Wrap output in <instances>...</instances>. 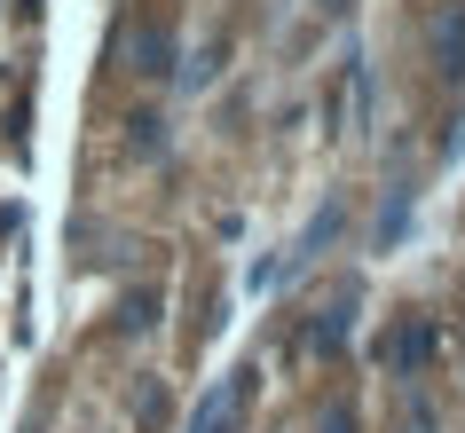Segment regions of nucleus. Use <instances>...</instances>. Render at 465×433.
Instances as JSON below:
<instances>
[{
	"label": "nucleus",
	"instance_id": "nucleus-1",
	"mask_svg": "<svg viewBox=\"0 0 465 433\" xmlns=\"http://www.w3.org/2000/svg\"><path fill=\"white\" fill-rule=\"evenodd\" d=\"M426 64L441 79H465V0H441L426 16Z\"/></svg>",
	"mask_w": 465,
	"mask_h": 433
},
{
	"label": "nucleus",
	"instance_id": "nucleus-2",
	"mask_svg": "<svg viewBox=\"0 0 465 433\" xmlns=\"http://www.w3.org/2000/svg\"><path fill=\"white\" fill-rule=\"evenodd\" d=\"M126 55H134V79H173V25L166 16H143Z\"/></svg>",
	"mask_w": 465,
	"mask_h": 433
},
{
	"label": "nucleus",
	"instance_id": "nucleus-3",
	"mask_svg": "<svg viewBox=\"0 0 465 433\" xmlns=\"http://www.w3.org/2000/svg\"><path fill=\"white\" fill-rule=\"evenodd\" d=\"M379 355H387L394 379H418V370L434 362V323H426V315H402V323H394V347H379Z\"/></svg>",
	"mask_w": 465,
	"mask_h": 433
},
{
	"label": "nucleus",
	"instance_id": "nucleus-4",
	"mask_svg": "<svg viewBox=\"0 0 465 433\" xmlns=\"http://www.w3.org/2000/svg\"><path fill=\"white\" fill-rule=\"evenodd\" d=\"M237 394H245V386H237V379H221L213 394H205V402H197L190 433H237Z\"/></svg>",
	"mask_w": 465,
	"mask_h": 433
},
{
	"label": "nucleus",
	"instance_id": "nucleus-5",
	"mask_svg": "<svg viewBox=\"0 0 465 433\" xmlns=\"http://www.w3.org/2000/svg\"><path fill=\"white\" fill-rule=\"evenodd\" d=\"M347 315H355V300H340L331 315H316V331H308V347H316V355H340V347H347Z\"/></svg>",
	"mask_w": 465,
	"mask_h": 433
},
{
	"label": "nucleus",
	"instance_id": "nucleus-6",
	"mask_svg": "<svg viewBox=\"0 0 465 433\" xmlns=\"http://www.w3.org/2000/svg\"><path fill=\"white\" fill-rule=\"evenodd\" d=\"M331 237H340V205H323V213L308 221V237H300V252H316V244H331ZM300 252H292V261H300Z\"/></svg>",
	"mask_w": 465,
	"mask_h": 433
},
{
	"label": "nucleus",
	"instance_id": "nucleus-7",
	"mask_svg": "<svg viewBox=\"0 0 465 433\" xmlns=\"http://www.w3.org/2000/svg\"><path fill=\"white\" fill-rule=\"evenodd\" d=\"M150 323H158V291H134L126 300V331H150Z\"/></svg>",
	"mask_w": 465,
	"mask_h": 433
},
{
	"label": "nucleus",
	"instance_id": "nucleus-8",
	"mask_svg": "<svg viewBox=\"0 0 465 433\" xmlns=\"http://www.w3.org/2000/svg\"><path fill=\"white\" fill-rule=\"evenodd\" d=\"M316 433H355V402H331V409L316 418Z\"/></svg>",
	"mask_w": 465,
	"mask_h": 433
},
{
	"label": "nucleus",
	"instance_id": "nucleus-9",
	"mask_svg": "<svg viewBox=\"0 0 465 433\" xmlns=\"http://www.w3.org/2000/svg\"><path fill=\"white\" fill-rule=\"evenodd\" d=\"M143 426H166V386H143Z\"/></svg>",
	"mask_w": 465,
	"mask_h": 433
},
{
	"label": "nucleus",
	"instance_id": "nucleus-10",
	"mask_svg": "<svg viewBox=\"0 0 465 433\" xmlns=\"http://www.w3.org/2000/svg\"><path fill=\"white\" fill-rule=\"evenodd\" d=\"M316 8H347V0H316Z\"/></svg>",
	"mask_w": 465,
	"mask_h": 433
},
{
	"label": "nucleus",
	"instance_id": "nucleus-11",
	"mask_svg": "<svg viewBox=\"0 0 465 433\" xmlns=\"http://www.w3.org/2000/svg\"><path fill=\"white\" fill-rule=\"evenodd\" d=\"M411 433H426V409H418V426H411Z\"/></svg>",
	"mask_w": 465,
	"mask_h": 433
}]
</instances>
